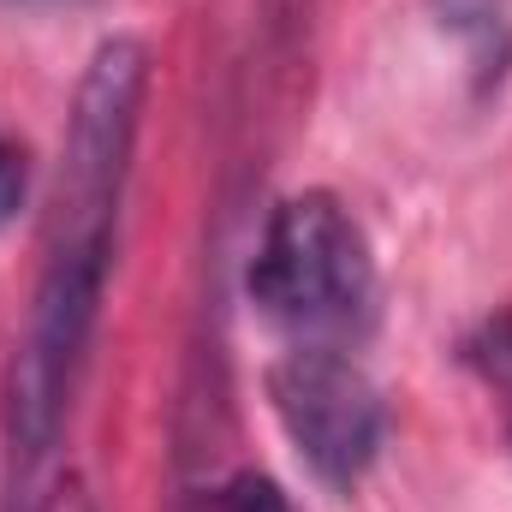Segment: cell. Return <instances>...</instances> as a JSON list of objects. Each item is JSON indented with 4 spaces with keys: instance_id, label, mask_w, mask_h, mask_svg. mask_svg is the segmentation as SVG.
<instances>
[{
    "instance_id": "cell-1",
    "label": "cell",
    "mask_w": 512,
    "mask_h": 512,
    "mask_svg": "<svg viewBox=\"0 0 512 512\" xmlns=\"http://www.w3.org/2000/svg\"><path fill=\"white\" fill-rule=\"evenodd\" d=\"M143 90H149V48L137 36H108L90 54L72 96L42 274L30 292L24 346L6 387L12 453L24 471L54 453L78 370L90 358V334H96L108 268H114V233H120V203L131 179L137 120H143Z\"/></svg>"
},
{
    "instance_id": "cell-4",
    "label": "cell",
    "mask_w": 512,
    "mask_h": 512,
    "mask_svg": "<svg viewBox=\"0 0 512 512\" xmlns=\"http://www.w3.org/2000/svg\"><path fill=\"white\" fill-rule=\"evenodd\" d=\"M435 12L459 36L477 84H501L512 60V0H435Z\"/></svg>"
},
{
    "instance_id": "cell-3",
    "label": "cell",
    "mask_w": 512,
    "mask_h": 512,
    "mask_svg": "<svg viewBox=\"0 0 512 512\" xmlns=\"http://www.w3.org/2000/svg\"><path fill=\"white\" fill-rule=\"evenodd\" d=\"M268 405L292 441V453L304 459V471L322 489H358L364 471L382 453V393L376 382L328 352V346H298L268 370Z\"/></svg>"
},
{
    "instance_id": "cell-7",
    "label": "cell",
    "mask_w": 512,
    "mask_h": 512,
    "mask_svg": "<svg viewBox=\"0 0 512 512\" xmlns=\"http://www.w3.org/2000/svg\"><path fill=\"white\" fill-rule=\"evenodd\" d=\"M24 512H96V507H90V495H84V483H60L54 495H42L36 507H24Z\"/></svg>"
},
{
    "instance_id": "cell-6",
    "label": "cell",
    "mask_w": 512,
    "mask_h": 512,
    "mask_svg": "<svg viewBox=\"0 0 512 512\" xmlns=\"http://www.w3.org/2000/svg\"><path fill=\"white\" fill-rule=\"evenodd\" d=\"M471 358L489 370V382L512 387V316L489 322V328H483V340H471Z\"/></svg>"
},
{
    "instance_id": "cell-8",
    "label": "cell",
    "mask_w": 512,
    "mask_h": 512,
    "mask_svg": "<svg viewBox=\"0 0 512 512\" xmlns=\"http://www.w3.org/2000/svg\"><path fill=\"white\" fill-rule=\"evenodd\" d=\"M24 6H84V0H0V12H24Z\"/></svg>"
},
{
    "instance_id": "cell-5",
    "label": "cell",
    "mask_w": 512,
    "mask_h": 512,
    "mask_svg": "<svg viewBox=\"0 0 512 512\" xmlns=\"http://www.w3.org/2000/svg\"><path fill=\"white\" fill-rule=\"evenodd\" d=\"M24 191H30V161L12 137H0V227L24 209Z\"/></svg>"
},
{
    "instance_id": "cell-2",
    "label": "cell",
    "mask_w": 512,
    "mask_h": 512,
    "mask_svg": "<svg viewBox=\"0 0 512 512\" xmlns=\"http://www.w3.org/2000/svg\"><path fill=\"white\" fill-rule=\"evenodd\" d=\"M256 310L292 334H346L376 310L370 239L334 191H298L268 215L251 262Z\"/></svg>"
}]
</instances>
